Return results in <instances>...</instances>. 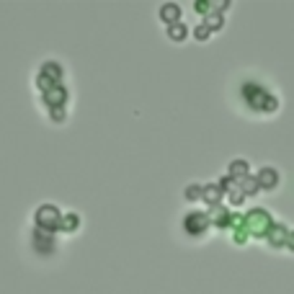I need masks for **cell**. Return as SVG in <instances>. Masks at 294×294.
Wrapping results in <instances>:
<instances>
[{
	"instance_id": "6da1fadb",
	"label": "cell",
	"mask_w": 294,
	"mask_h": 294,
	"mask_svg": "<svg viewBox=\"0 0 294 294\" xmlns=\"http://www.w3.org/2000/svg\"><path fill=\"white\" fill-rule=\"evenodd\" d=\"M36 225L44 227V230H55V227H62V215L60 209L52 206V204H44L36 209Z\"/></svg>"
},
{
	"instance_id": "7a4b0ae2",
	"label": "cell",
	"mask_w": 294,
	"mask_h": 294,
	"mask_svg": "<svg viewBox=\"0 0 294 294\" xmlns=\"http://www.w3.org/2000/svg\"><path fill=\"white\" fill-rule=\"evenodd\" d=\"M245 225L253 230V232H269L274 225H271V217H269V212H263V209H256V212H250L248 215V220H245Z\"/></svg>"
},
{
	"instance_id": "3957f363",
	"label": "cell",
	"mask_w": 294,
	"mask_h": 294,
	"mask_svg": "<svg viewBox=\"0 0 294 294\" xmlns=\"http://www.w3.org/2000/svg\"><path fill=\"white\" fill-rule=\"evenodd\" d=\"M258 183L266 186V189H274L279 183V173L274 171V168H261L258 171Z\"/></svg>"
},
{
	"instance_id": "277c9868",
	"label": "cell",
	"mask_w": 294,
	"mask_h": 294,
	"mask_svg": "<svg viewBox=\"0 0 294 294\" xmlns=\"http://www.w3.org/2000/svg\"><path fill=\"white\" fill-rule=\"evenodd\" d=\"M201 199L209 201V204H217V201L222 199V186H220V183H209V186H204Z\"/></svg>"
},
{
	"instance_id": "5b68a950",
	"label": "cell",
	"mask_w": 294,
	"mask_h": 294,
	"mask_svg": "<svg viewBox=\"0 0 294 294\" xmlns=\"http://www.w3.org/2000/svg\"><path fill=\"white\" fill-rule=\"evenodd\" d=\"M230 176L232 178H237V181H243V178H248V163L245 160H232L230 163Z\"/></svg>"
},
{
	"instance_id": "8992f818",
	"label": "cell",
	"mask_w": 294,
	"mask_h": 294,
	"mask_svg": "<svg viewBox=\"0 0 294 294\" xmlns=\"http://www.w3.org/2000/svg\"><path fill=\"white\" fill-rule=\"evenodd\" d=\"M204 225H206V217L199 215V212H194V215L186 217V227H189V232H199V230H204Z\"/></svg>"
},
{
	"instance_id": "52a82bcc",
	"label": "cell",
	"mask_w": 294,
	"mask_h": 294,
	"mask_svg": "<svg viewBox=\"0 0 294 294\" xmlns=\"http://www.w3.org/2000/svg\"><path fill=\"white\" fill-rule=\"evenodd\" d=\"M178 13H181V8H178L176 3H168V6L160 8V16H163L168 23H178Z\"/></svg>"
},
{
	"instance_id": "ba28073f",
	"label": "cell",
	"mask_w": 294,
	"mask_h": 294,
	"mask_svg": "<svg viewBox=\"0 0 294 294\" xmlns=\"http://www.w3.org/2000/svg\"><path fill=\"white\" fill-rule=\"evenodd\" d=\"M44 98H47V103H52V106H55V103L62 106V103H65V88H62V86H55L52 91L44 93Z\"/></svg>"
},
{
	"instance_id": "9c48e42d",
	"label": "cell",
	"mask_w": 294,
	"mask_h": 294,
	"mask_svg": "<svg viewBox=\"0 0 294 294\" xmlns=\"http://www.w3.org/2000/svg\"><path fill=\"white\" fill-rule=\"evenodd\" d=\"M269 240H271L274 245H281V243L286 240V230H284V225H274V227L269 230Z\"/></svg>"
},
{
	"instance_id": "30bf717a",
	"label": "cell",
	"mask_w": 294,
	"mask_h": 294,
	"mask_svg": "<svg viewBox=\"0 0 294 294\" xmlns=\"http://www.w3.org/2000/svg\"><path fill=\"white\" fill-rule=\"evenodd\" d=\"M258 178H243L240 181V189H243V194H253V191H258Z\"/></svg>"
},
{
	"instance_id": "8fae6325",
	"label": "cell",
	"mask_w": 294,
	"mask_h": 294,
	"mask_svg": "<svg viewBox=\"0 0 294 294\" xmlns=\"http://www.w3.org/2000/svg\"><path fill=\"white\" fill-rule=\"evenodd\" d=\"M41 75H52V77H55V83H57V77L62 75V70H60V65H55V62H47L44 67H41Z\"/></svg>"
},
{
	"instance_id": "7c38bea8",
	"label": "cell",
	"mask_w": 294,
	"mask_h": 294,
	"mask_svg": "<svg viewBox=\"0 0 294 294\" xmlns=\"http://www.w3.org/2000/svg\"><path fill=\"white\" fill-rule=\"evenodd\" d=\"M168 34H171L173 39H183L186 36V26L178 21V23H171V29H168Z\"/></svg>"
},
{
	"instance_id": "4fadbf2b",
	"label": "cell",
	"mask_w": 294,
	"mask_h": 294,
	"mask_svg": "<svg viewBox=\"0 0 294 294\" xmlns=\"http://www.w3.org/2000/svg\"><path fill=\"white\" fill-rule=\"evenodd\" d=\"M77 222H80V217H77V215H67V217L62 220V227H65V230H75V227H77Z\"/></svg>"
},
{
	"instance_id": "5bb4252c",
	"label": "cell",
	"mask_w": 294,
	"mask_h": 294,
	"mask_svg": "<svg viewBox=\"0 0 294 294\" xmlns=\"http://www.w3.org/2000/svg\"><path fill=\"white\" fill-rule=\"evenodd\" d=\"M201 191H204V186H196V183H191V186L186 189V199H196V196H201Z\"/></svg>"
},
{
	"instance_id": "9a60e30c",
	"label": "cell",
	"mask_w": 294,
	"mask_h": 294,
	"mask_svg": "<svg viewBox=\"0 0 294 294\" xmlns=\"http://www.w3.org/2000/svg\"><path fill=\"white\" fill-rule=\"evenodd\" d=\"M194 34H196V36H199V39H206V34H209V26H206V23H199V26H196V31H194Z\"/></svg>"
},
{
	"instance_id": "2e32d148",
	"label": "cell",
	"mask_w": 294,
	"mask_h": 294,
	"mask_svg": "<svg viewBox=\"0 0 294 294\" xmlns=\"http://www.w3.org/2000/svg\"><path fill=\"white\" fill-rule=\"evenodd\" d=\"M220 23H222V18H220L217 13H212V16H209V18H206V26H212V29H217Z\"/></svg>"
},
{
	"instance_id": "e0dca14e",
	"label": "cell",
	"mask_w": 294,
	"mask_h": 294,
	"mask_svg": "<svg viewBox=\"0 0 294 294\" xmlns=\"http://www.w3.org/2000/svg\"><path fill=\"white\" fill-rule=\"evenodd\" d=\"M230 199H232L235 204H240V201L245 199V194H243V189H237V191H232V194H230Z\"/></svg>"
},
{
	"instance_id": "ac0fdd59",
	"label": "cell",
	"mask_w": 294,
	"mask_h": 294,
	"mask_svg": "<svg viewBox=\"0 0 294 294\" xmlns=\"http://www.w3.org/2000/svg\"><path fill=\"white\" fill-rule=\"evenodd\" d=\"M52 116H55V119H62L65 111H62V109H52Z\"/></svg>"
},
{
	"instance_id": "d6986e66",
	"label": "cell",
	"mask_w": 294,
	"mask_h": 294,
	"mask_svg": "<svg viewBox=\"0 0 294 294\" xmlns=\"http://www.w3.org/2000/svg\"><path fill=\"white\" fill-rule=\"evenodd\" d=\"M289 245H291V248H294V232H291V235H289Z\"/></svg>"
}]
</instances>
